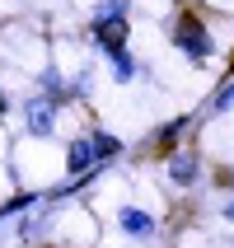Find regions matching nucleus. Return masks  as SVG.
Here are the masks:
<instances>
[{
  "label": "nucleus",
  "instance_id": "obj_1",
  "mask_svg": "<svg viewBox=\"0 0 234 248\" xmlns=\"http://www.w3.org/2000/svg\"><path fill=\"white\" fill-rule=\"evenodd\" d=\"M126 38H131V0H98L89 14V42L112 56L126 47Z\"/></svg>",
  "mask_w": 234,
  "mask_h": 248
},
{
  "label": "nucleus",
  "instance_id": "obj_2",
  "mask_svg": "<svg viewBox=\"0 0 234 248\" xmlns=\"http://www.w3.org/2000/svg\"><path fill=\"white\" fill-rule=\"evenodd\" d=\"M173 52H183L187 66H206L216 56V38H211V28L197 14H178L173 19Z\"/></svg>",
  "mask_w": 234,
  "mask_h": 248
},
{
  "label": "nucleus",
  "instance_id": "obj_3",
  "mask_svg": "<svg viewBox=\"0 0 234 248\" xmlns=\"http://www.w3.org/2000/svg\"><path fill=\"white\" fill-rule=\"evenodd\" d=\"M24 126H28V136H38V140H47L56 131V103L47 94H33L24 103Z\"/></svg>",
  "mask_w": 234,
  "mask_h": 248
},
{
  "label": "nucleus",
  "instance_id": "obj_4",
  "mask_svg": "<svg viewBox=\"0 0 234 248\" xmlns=\"http://www.w3.org/2000/svg\"><path fill=\"white\" fill-rule=\"evenodd\" d=\"M66 169L75 173V178H84V173H94V169H98V150H94V140H89V131L66 145Z\"/></svg>",
  "mask_w": 234,
  "mask_h": 248
},
{
  "label": "nucleus",
  "instance_id": "obj_5",
  "mask_svg": "<svg viewBox=\"0 0 234 248\" xmlns=\"http://www.w3.org/2000/svg\"><path fill=\"white\" fill-rule=\"evenodd\" d=\"M117 225H122L126 239H155V216L140 206H122L117 211Z\"/></svg>",
  "mask_w": 234,
  "mask_h": 248
},
{
  "label": "nucleus",
  "instance_id": "obj_6",
  "mask_svg": "<svg viewBox=\"0 0 234 248\" xmlns=\"http://www.w3.org/2000/svg\"><path fill=\"white\" fill-rule=\"evenodd\" d=\"M169 178L178 183V187H192V183L202 178V169H197L192 155H173V159H169Z\"/></svg>",
  "mask_w": 234,
  "mask_h": 248
},
{
  "label": "nucleus",
  "instance_id": "obj_7",
  "mask_svg": "<svg viewBox=\"0 0 234 248\" xmlns=\"http://www.w3.org/2000/svg\"><path fill=\"white\" fill-rule=\"evenodd\" d=\"M38 94H47L56 108H61V103L70 98V94H66V80H61V70H56V66H47V70L38 75Z\"/></svg>",
  "mask_w": 234,
  "mask_h": 248
},
{
  "label": "nucleus",
  "instance_id": "obj_8",
  "mask_svg": "<svg viewBox=\"0 0 234 248\" xmlns=\"http://www.w3.org/2000/svg\"><path fill=\"white\" fill-rule=\"evenodd\" d=\"M89 140H94V150H98V164H108V159L122 155V140L112 136V131H103V126H89Z\"/></svg>",
  "mask_w": 234,
  "mask_h": 248
},
{
  "label": "nucleus",
  "instance_id": "obj_9",
  "mask_svg": "<svg viewBox=\"0 0 234 248\" xmlns=\"http://www.w3.org/2000/svg\"><path fill=\"white\" fill-rule=\"evenodd\" d=\"M108 61H112V80H117V84H131V80H136V75H140V66H136V56L126 52V47H122V52H112Z\"/></svg>",
  "mask_w": 234,
  "mask_h": 248
},
{
  "label": "nucleus",
  "instance_id": "obj_10",
  "mask_svg": "<svg viewBox=\"0 0 234 248\" xmlns=\"http://www.w3.org/2000/svg\"><path fill=\"white\" fill-rule=\"evenodd\" d=\"M234 108V80H225L220 89H216V98L206 103V112H230Z\"/></svg>",
  "mask_w": 234,
  "mask_h": 248
},
{
  "label": "nucleus",
  "instance_id": "obj_11",
  "mask_svg": "<svg viewBox=\"0 0 234 248\" xmlns=\"http://www.w3.org/2000/svg\"><path fill=\"white\" fill-rule=\"evenodd\" d=\"M183 126H187V122H183V117H173V122H164V126H159V131H155V145H164V150H169V145L178 140V131H183Z\"/></svg>",
  "mask_w": 234,
  "mask_h": 248
},
{
  "label": "nucleus",
  "instance_id": "obj_12",
  "mask_svg": "<svg viewBox=\"0 0 234 248\" xmlns=\"http://www.w3.org/2000/svg\"><path fill=\"white\" fill-rule=\"evenodd\" d=\"M89 89H94V75H89V70H80V75L66 84V94H70V98H89Z\"/></svg>",
  "mask_w": 234,
  "mask_h": 248
},
{
  "label": "nucleus",
  "instance_id": "obj_13",
  "mask_svg": "<svg viewBox=\"0 0 234 248\" xmlns=\"http://www.w3.org/2000/svg\"><path fill=\"white\" fill-rule=\"evenodd\" d=\"M225 220L234 225V197H230V202H225Z\"/></svg>",
  "mask_w": 234,
  "mask_h": 248
},
{
  "label": "nucleus",
  "instance_id": "obj_14",
  "mask_svg": "<svg viewBox=\"0 0 234 248\" xmlns=\"http://www.w3.org/2000/svg\"><path fill=\"white\" fill-rule=\"evenodd\" d=\"M5 112H10V98H5V94H0V117H5Z\"/></svg>",
  "mask_w": 234,
  "mask_h": 248
}]
</instances>
